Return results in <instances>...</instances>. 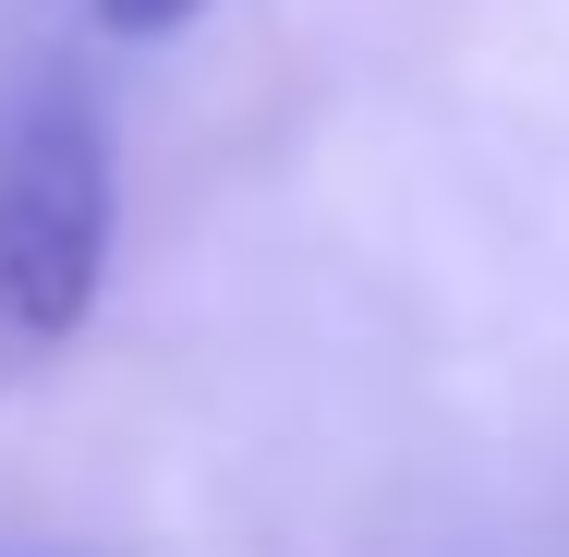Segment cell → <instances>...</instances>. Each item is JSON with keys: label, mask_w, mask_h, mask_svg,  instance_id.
Masks as SVG:
<instances>
[{"label": "cell", "mask_w": 569, "mask_h": 557, "mask_svg": "<svg viewBox=\"0 0 569 557\" xmlns=\"http://www.w3.org/2000/svg\"><path fill=\"white\" fill-rule=\"evenodd\" d=\"M207 0H98V24L110 37H170V24H194Z\"/></svg>", "instance_id": "obj_2"}, {"label": "cell", "mask_w": 569, "mask_h": 557, "mask_svg": "<svg viewBox=\"0 0 569 557\" xmlns=\"http://www.w3.org/2000/svg\"><path fill=\"white\" fill-rule=\"evenodd\" d=\"M110 279V121L73 86L0 110V388L49 376Z\"/></svg>", "instance_id": "obj_1"}]
</instances>
